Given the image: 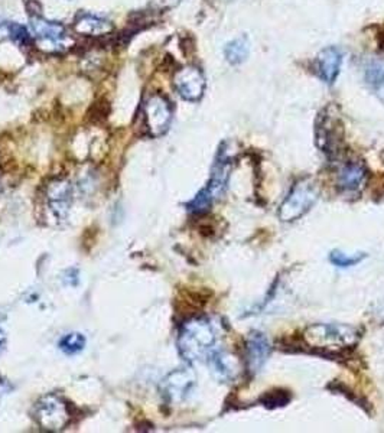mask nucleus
<instances>
[{
	"instance_id": "obj_1",
	"label": "nucleus",
	"mask_w": 384,
	"mask_h": 433,
	"mask_svg": "<svg viewBox=\"0 0 384 433\" xmlns=\"http://www.w3.org/2000/svg\"><path fill=\"white\" fill-rule=\"evenodd\" d=\"M216 340V331L208 320L192 318L181 326L178 337L179 354L188 363L200 361L213 349Z\"/></svg>"
},
{
	"instance_id": "obj_2",
	"label": "nucleus",
	"mask_w": 384,
	"mask_h": 433,
	"mask_svg": "<svg viewBox=\"0 0 384 433\" xmlns=\"http://www.w3.org/2000/svg\"><path fill=\"white\" fill-rule=\"evenodd\" d=\"M360 331L345 324H312L303 331V341L312 348L344 349L355 345Z\"/></svg>"
},
{
	"instance_id": "obj_3",
	"label": "nucleus",
	"mask_w": 384,
	"mask_h": 433,
	"mask_svg": "<svg viewBox=\"0 0 384 433\" xmlns=\"http://www.w3.org/2000/svg\"><path fill=\"white\" fill-rule=\"evenodd\" d=\"M230 172H232V161L228 159L225 152L220 150L216 164L213 166V173H211L209 182L207 184L204 189L198 192V195L194 200L186 204L188 210L195 214L205 212L225 191L228 178H230Z\"/></svg>"
},
{
	"instance_id": "obj_4",
	"label": "nucleus",
	"mask_w": 384,
	"mask_h": 433,
	"mask_svg": "<svg viewBox=\"0 0 384 433\" xmlns=\"http://www.w3.org/2000/svg\"><path fill=\"white\" fill-rule=\"evenodd\" d=\"M318 200V188L310 180H302L294 185L279 208V219L291 223L308 212Z\"/></svg>"
},
{
	"instance_id": "obj_5",
	"label": "nucleus",
	"mask_w": 384,
	"mask_h": 433,
	"mask_svg": "<svg viewBox=\"0 0 384 433\" xmlns=\"http://www.w3.org/2000/svg\"><path fill=\"white\" fill-rule=\"evenodd\" d=\"M33 416L44 430L58 432L70 423L68 404L55 395H48L36 403Z\"/></svg>"
},
{
	"instance_id": "obj_6",
	"label": "nucleus",
	"mask_w": 384,
	"mask_h": 433,
	"mask_svg": "<svg viewBox=\"0 0 384 433\" xmlns=\"http://www.w3.org/2000/svg\"><path fill=\"white\" fill-rule=\"evenodd\" d=\"M172 106L162 94H152L143 104V120L149 136L159 137L165 134L172 122Z\"/></svg>"
},
{
	"instance_id": "obj_7",
	"label": "nucleus",
	"mask_w": 384,
	"mask_h": 433,
	"mask_svg": "<svg viewBox=\"0 0 384 433\" xmlns=\"http://www.w3.org/2000/svg\"><path fill=\"white\" fill-rule=\"evenodd\" d=\"M174 87L184 100L200 102L207 87L205 77L198 67L188 65L175 72Z\"/></svg>"
},
{
	"instance_id": "obj_8",
	"label": "nucleus",
	"mask_w": 384,
	"mask_h": 433,
	"mask_svg": "<svg viewBox=\"0 0 384 433\" xmlns=\"http://www.w3.org/2000/svg\"><path fill=\"white\" fill-rule=\"evenodd\" d=\"M195 386V374L189 368L172 371L162 383V393L169 403H181Z\"/></svg>"
},
{
	"instance_id": "obj_9",
	"label": "nucleus",
	"mask_w": 384,
	"mask_h": 433,
	"mask_svg": "<svg viewBox=\"0 0 384 433\" xmlns=\"http://www.w3.org/2000/svg\"><path fill=\"white\" fill-rule=\"evenodd\" d=\"M31 29L32 33L40 39L42 44H49V47H55L56 51L67 47L65 44V26L60 22H52L42 16L36 15L31 17Z\"/></svg>"
},
{
	"instance_id": "obj_10",
	"label": "nucleus",
	"mask_w": 384,
	"mask_h": 433,
	"mask_svg": "<svg viewBox=\"0 0 384 433\" xmlns=\"http://www.w3.org/2000/svg\"><path fill=\"white\" fill-rule=\"evenodd\" d=\"M344 54L338 47L323 48L315 58V72L325 84H334L341 72Z\"/></svg>"
},
{
	"instance_id": "obj_11",
	"label": "nucleus",
	"mask_w": 384,
	"mask_h": 433,
	"mask_svg": "<svg viewBox=\"0 0 384 433\" xmlns=\"http://www.w3.org/2000/svg\"><path fill=\"white\" fill-rule=\"evenodd\" d=\"M271 356V343L262 332H252L246 344V361L247 368L252 374L260 371V368Z\"/></svg>"
},
{
	"instance_id": "obj_12",
	"label": "nucleus",
	"mask_w": 384,
	"mask_h": 433,
	"mask_svg": "<svg viewBox=\"0 0 384 433\" xmlns=\"http://www.w3.org/2000/svg\"><path fill=\"white\" fill-rule=\"evenodd\" d=\"M47 201L54 215L64 220L72 201V187L65 180H55L47 188Z\"/></svg>"
},
{
	"instance_id": "obj_13",
	"label": "nucleus",
	"mask_w": 384,
	"mask_h": 433,
	"mask_svg": "<svg viewBox=\"0 0 384 433\" xmlns=\"http://www.w3.org/2000/svg\"><path fill=\"white\" fill-rule=\"evenodd\" d=\"M338 130V120L333 117H322L319 120L317 127V143L323 153L331 156L338 152L341 141V133Z\"/></svg>"
},
{
	"instance_id": "obj_14",
	"label": "nucleus",
	"mask_w": 384,
	"mask_h": 433,
	"mask_svg": "<svg viewBox=\"0 0 384 433\" xmlns=\"http://www.w3.org/2000/svg\"><path fill=\"white\" fill-rule=\"evenodd\" d=\"M367 184V169L360 162L345 164L338 175V185L342 191L358 192Z\"/></svg>"
},
{
	"instance_id": "obj_15",
	"label": "nucleus",
	"mask_w": 384,
	"mask_h": 433,
	"mask_svg": "<svg viewBox=\"0 0 384 433\" xmlns=\"http://www.w3.org/2000/svg\"><path fill=\"white\" fill-rule=\"evenodd\" d=\"M209 368L220 381H230L239 374L237 359L227 351H216L209 356Z\"/></svg>"
},
{
	"instance_id": "obj_16",
	"label": "nucleus",
	"mask_w": 384,
	"mask_h": 433,
	"mask_svg": "<svg viewBox=\"0 0 384 433\" xmlns=\"http://www.w3.org/2000/svg\"><path fill=\"white\" fill-rule=\"evenodd\" d=\"M74 29L79 33L87 36H102L110 33L113 31V25L111 22L107 21V19L90 13H81L75 19Z\"/></svg>"
},
{
	"instance_id": "obj_17",
	"label": "nucleus",
	"mask_w": 384,
	"mask_h": 433,
	"mask_svg": "<svg viewBox=\"0 0 384 433\" xmlns=\"http://www.w3.org/2000/svg\"><path fill=\"white\" fill-rule=\"evenodd\" d=\"M248 55H250V41L246 35H241L233 41H230L224 48V56L228 64L240 65L243 64Z\"/></svg>"
},
{
	"instance_id": "obj_18",
	"label": "nucleus",
	"mask_w": 384,
	"mask_h": 433,
	"mask_svg": "<svg viewBox=\"0 0 384 433\" xmlns=\"http://www.w3.org/2000/svg\"><path fill=\"white\" fill-rule=\"evenodd\" d=\"M364 77L371 91L384 102V60L377 58V60H371L366 65V71H364Z\"/></svg>"
},
{
	"instance_id": "obj_19",
	"label": "nucleus",
	"mask_w": 384,
	"mask_h": 433,
	"mask_svg": "<svg viewBox=\"0 0 384 433\" xmlns=\"http://www.w3.org/2000/svg\"><path fill=\"white\" fill-rule=\"evenodd\" d=\"M367 258V254L364 253H355V254H347L342 253L339 250H334L330 254V262L341 269H347V267H353L357 266L358 263H361L364 259Z\"/></svg>"
},
{
	"instance_id": "obj_20",
	"label": "nucleus",
	"mask_w": 384,
	"mask_h": 433,
	"mask_svg": "<svg viewBox=\"0 0 384 433\" xmlns=\"http://www.w3.org/2000/svg\"><path fill=\"white\" fill-rule=\"evenodd\" d=\"M86 337L80 332H71L68 336L63 337L60 341V349L67 354V356H74L79 354L86 347Z\"/></svg>"
},
{
	"instance_id": "obj_21",
	"label": "nucleus",
	"mask_w": 384,
	"mask_h": 433,
	"mask_svg": "<svg viewBox=\"0 0 384 433\" xmlns=\"http://www.w3.org/2000/svg\"><path fill=\"white\" fill-rule=\"evenodd\" d=\"M291 396L287 395L286 391L283 390H276V391H271L262 399L263 404L266 407H279V406H285L289 403Z\"/></svg>"
},
{
	"instance_id": "obj_22",
	"label": "nucleus",
	"mask_w": 384,
	"mask_h": 433,
	"mask_svg": "<svg viewBox=\"0 0 384 433\" xmlns=\"http://www.w3.org/2000/svg\"><path fill=\"white\" fill-rule=\"evenodd\" d=\"M10 39H13V41L24 45V44L31 42V35L25 26L10 22Z\"/></svg>"
},
{
	"instance_id": "obj_23",
	"label": "nucleus",
	"mask_w": 384,
	"mask_h": 433,
	"mask_svg": "<svg viewBox=\"0 0 384 433\" xmlns=\"http://www.w3.org/2000/svg\"><path fill=\"white\" fill-rule=\"evenodd\" d=\"M6 38H10V22H6L0 17V41H3Z\"/></svg>"
},
{
	"instance_id": "obj_24",
	"label": "nucleus",
	"mask_w": 384,
	"mask_h": 433,
	"mask_svg": "<svg viewBox=\"0 0 384 433\" xmlns=\"http://www.w3.org/2000/svg\"><path fill=\"white\" fill-rule=\"evenodd\" d=\"M5 344H6V336H5V332L0 329V349L5 347Z\"/></svg>"
}]
</instances>
